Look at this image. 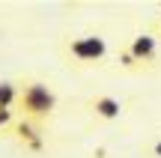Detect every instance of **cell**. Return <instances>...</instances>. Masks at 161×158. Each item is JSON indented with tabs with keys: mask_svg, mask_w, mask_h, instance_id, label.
Returning <instances> with one entry per match:
<instances>
[{
	"mask_svg": "<svg viewBox=\"0 0 161 158\" xmlns=\"http://www.w3.org/2000/svg\"><path fill=\"white\" fill-rule=\"evenodd\" d=\"M18 87H21V95H18V117L24 119H33V123L39 125H48L54 119V113H57V90L51 87L48 81H42V78H33V75H24L21 81H18Z\"/></svg>",
	"mask_w": 161,
	"mask_h": 158,
	"instance_id": "cell-1",
	"label": "cell"
},
{
	"mask_svg": "<svg viewBox=\"0 0 161 158\" xmlns=\"http://www.w3.org/2000/svg\"><path fill=\"white\" fill-rule=\"evenodd\" d=\"M60 57L66 66L86 69V66H98L108 60V42L102 36H66L60 42Z\"/></svg>",
	"mask_w": 161,
	"mask_h": 158,
	"instance_id": "cell-2",
	"label": "cell"
},
{
	"mask_svg": "<svg viewBox=\"0 0 161 158\" xmlns=\"http://www.w3.org/2000/svg\"><path fill=\"white\" fill-rule=\"evenodd\" d=\"M125 48L134 54V60L143 66V72H155L158 66H161V42L152 36V30H140V33H134L131 39L125 42Z\"/></svg>",
	"mask_w": 161,
	"mask_h": 158,
	"instance_id": "cell-3",
	"label": "cell"
},
{
	"mask_svg": "<svg viewBox=\"0 0 161 158\" xmlns=\"http://www.w3.org/2000/svg\"><path fill=\"white\" fill-rule=\"evenodd\" d=\"M9 134H12V140H15L24 152H30V155H42V152H45V146H48L45 125L33 123V119H24V117L15 119V125L9 128Z\"/></svg>",
	"mask_w": 161,
	"mask_h": 158,
	"instance_id": "cell-4",
	"label": "cell"
},
{
	"mask_svg": "<svg viewBox=\"0 0 161 158\" xmlns=\"http://www.w3.org/2000/svg\"><path fill=\"white\" fill-rule=\"evenodd\" d=\"M84 111H86L90 119L108 125V123H119V119H122L125 105H122L116 95H110V93H96V95H90V99L84 101Z\"/></svg>",
	"mask_w": 161,
	"mask_h": 158,
	"instance_id": "cell-5",
	"label": "cell"
},
{
	"mask_svg": "<svg viewBox=\"0 0 161 158\" xmlns=\"http://www.w3.org/2000/svg\"><path fill=\"white\" fill-rule=\"evenodd\" d=\"M114 63L119 66L122 72H128V75H146V72H143V66H140L137 60H134V54L128 51L125 45H119V48H116V54H114Z\"/></svg>",
	"mask_w": 161,
	"mask_h": 158,
	"instance_id": "cell-6",
	"label": "cell"
},
{
	"mask_svg": "<svg viewBox=\"0 0 161 158\" xmlns=\"http://www.w3.org/2000/svg\"><path fill=\"white\" fill-rule=\"evenodd\" d=\"M18 95H21L18 81H0V107L15 111V107H18Z\"/></svg>",
	"mask_w": 161,
	"mask_h": 158,
	"instance_id": "cell-7",
	"label": "cell"
},
{
	"mask_svg": "<svg viewBox=\"0 0 161 158\" xmlns=\"http://www.w3.org/2000/svg\"><path fill=\"white\" fill-rule=\"evenodd\" d=\"M18 119V111H9V107H0V131H9Z\"/></svg>",
	"mask_w": 161,
	"mask_h": 158,
	"instance_id": "cell-8",
	"label": "cell"
},
{
	"mask_svg": "<svg viewBox=\"0 0 161 158\" xmlns=\"http://www.w3.org/2000/svg\"><path fill=\"white\" fill-rule=\"evenodd\" d=\"M149 30H152V36H155V39L161 42V12H158L155 18H152V24H149Z\"/></svg>",
	"mask_w": 161,
	"mask_h": 158,
	"instance_id": "cell-9",
	"label": "cell"
},
{
	"mask_svg": "<svg viewBox=\"0 0 161 158\" xmlns=\"http://www.w3.org/2000/svg\"><path fill=\"white\" fill-rule=\"evenodd\" d=\"M149 158H161V134L149 143Z\"/></svg>",
	"mask_w": 161,
	"mask_h": 158,
	"instance_id": "cell-10",
	"label": "cell"
}]
</instances>
